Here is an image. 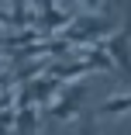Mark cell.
Wrapping results in <instances>:
<instances>
[{"instance_id":"1","label":"cell","mask_w":131,"mask_h":135,"mask_svg":"<svg viewBox=\"0 0 131 135\" xmlns=\"http://www.w3.org/2000/svg\"><path fill=\"white\" fill-rule=\"evenodd\" d=\"M103 35H114V21L107 17V14H83V17H76L69 28H66V35H62V42L66 45H80V42H86V45H100V38Z\"/></svg>"},{"instance_id":"9","label":"cell","mask_w":131,"mask_h":135,"mask_svg":"<svg viewBox=\"0 0 131 135\" xmlns=\"http://www.w3.org/2000/svg\"><path fill=\"white\" fill-rule=\"evenodd\" d=\"M83 135H97V132H93V128H83Z\"/></svg>"},{"instance_id":"4","label":"cell","mask_w":131,"mask_h":135,"mask_svg":"<svg viewBox=\"0 0 131 135\" xmlns=\"http://www.w3.org/2000/svg\"><path fill=\"white\" fill-rule=\"evenodd\" d=\"M0 24H7V28H24V31H28L31 24H38V7H31V4L0 7Z\"/></svg>"},{"instance_id":"6","label":"cell","mask_w":131,"mask_h":135,"mask_svg":"<svg viewBox=\"0 0 131 135\" xmlns=\"http://www.w3.org/2000/svg\"><path fill=\"white\" fill-rule=\"evenodd\" d=\"M131 111V94H124V97H111V100H103V104H97V118H111V114H128Z\"/></svg>"},{"instance_id":"2","label":"cell","mask_w":131,"mask_h":135,"mask_svg":"<svg viewBox=\"0 0 131 135\" xmlns=\"http://www.w3.org/2000/svg\"><path fill=\"white\" fill-rule=\"evenodd\" d=\"M83 97H86V83H72L62 87V94L48 104V114L55 121H69V118H80L83 114Z\"/></svg>"},{"instance_id":"8","label":"cell","mask_w":131,"mask_h":135,"mask_svg":"<svg viewBox=\"0 0 131 135\" xmlns=\"http://www.w3.org/2000/svg\"><path fill=\"white\" fill-rule=\"evenodd\" d=\"M11 87H17V80H14V76H7V73H0V94L11 90Z\"/></svg>"},{"instance_id":"3","label":"cell","mask_w":131,"mask_h":135,"mask_svg":"<svg viewBox=\"0 0 131 135\" xmlns=\"http://www.w3.org/2000/svg\"><path fill=\"white\" fill-rule=\"evenodd\" d=\"M103 52L111 56L114 66H121V73L131 80V14H128V24L121 31H114L107 42H103Z\"/></svg>"},{"instance_id":"5","label":"cell","mask_w":131,"mask_h":135,"mask_svg":"<svg viewBox=\"0 0 131 135\" xmlns=\"http://www.w3.org/2000/svg\"><path fill=\"white\" fill-rule=\"evenodd\" d=\"M72 21L76 17L69 11H59L55 4H38V24H41L45 31H66Z\"/></svg>"},{"instance_id":"10","label":"cell","mask_w":131,"mask_h":135,"mask_svg":"<svg viewBox=\"0 0 131 135\" xmlns=\"http://www.w3.org/2000/svg\"><path fill=\"white\" fill-rule=\"evenodd\" d=\"M0 135H4V132H0Z\"/></svg>"},{"instance_id":"7","label":"cell","mask_w":131,"mask_h":135,"mask_svg":"<svg viewBox=\"0 0 131 135\" xmlns=\"http://www.w3.org/2000/svg\"><path fill=\"white\" fill-rule=\"evenodd\" d=\"M14 128H17L21 135H35V132H38V107H21Z\"/></svg>"}]
</instances>
